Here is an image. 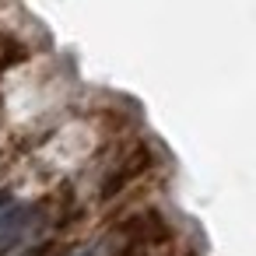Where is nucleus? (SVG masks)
I'll return each instance as SVG.
<instances>
[{"instance_id": "obj_1", "label": "nucleus", "mask_w": 256, "mask_h": 256, "mask_svg": "<svg viewBox=\"0 0 256 256\" xmlns=\"http://www.w3.org/2000/svg\"><path fill=\"white\" fill-rule=\"evenodd\" d=\"M22 235V207L11 196H0V249H8Z\"/></svg>"}]
</instances>
